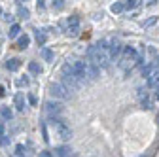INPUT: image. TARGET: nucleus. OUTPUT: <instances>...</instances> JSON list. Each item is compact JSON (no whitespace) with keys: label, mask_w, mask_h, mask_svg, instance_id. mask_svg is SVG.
<instances>
[{"label":"nucleus","mask_w":159,"mask_h":157,"mask_svg":"<svg viewBox=\"0 0 159 157\" xmlns=\"http://www.w3.org/2000/svg\"><path fill=\"white\" fill-rule=\"evenodd\" d=\"M136 6H138V0H127V2L123 4V8H127V10H133Z\"/></svg>","instance_id":"5701e85b"},{"label":"nucleus","mask_w":159,"mask_h":157,"mask_svg":"<svg viewBox=\"0 0 159 157\" xmlns=\"http://www.w3.org/2000/svg\"><path fill=\"white\" fill-rule=\"evenodd\" d=\"M29 44H30V38H29L27 34H23V36H19V38H17V47H19V49L29 47Z\"/></svg>","instance_id":"9b49d317"},{"label":"nucleus","mask_w":159,"mask_h":157,"mask_svg":"<svg viewBox=\"0 0 159 157\" xmlns=\"http://www.w3.org/2000/svg\"><path fill=\"white\" fill-rule=\"evenodd\" d=\"M19 32H21V27H19V25H11V27H10V30H8L10 38H17V36H19Z\"/></svg>","instance_id":"2eb2a0df"},{"label":"nucleus","mask_w":159,"mask_h":157,"mask_svg":"<svg viewBox=\"0 0 159 157\" xmlns=\"http://www.w3.org/2000/svg\"><path fill=\"white\" fill-rule=\"evenodd\" d=\"M0 114H2L4 119H11V115H13V112H11L8 106H2V108H0Z\"/></svg>","instance_id":"f3484780"},{"label":"nucleus","mask_w":159,"mask_h":157,"mask_svg":"<svg viewBox=\"0 0 159 157\" xmlns=\"http://www.w3.org/2000/svg\"><path fill=\"white\" fill-rule=\"evenodd\" d=\"M29 102H30V104H36V99H34V96H32V95L29 96Z\"/></svg>","instance_id":"c85d7f7f"},{"label":"nucleus","mask_w":159,"mask_h":157,"mask_svg":"<svg viewBox=\"0 0 159 157\" xmlns=\"http://www.w3.org/2000/svg\"><path fill=\"white\" fill-rule=\"evenodd\" d=\"M29 70H30L32 74H40V72H42V66H40L36 61H32V63H29Z\"/></svg>","instance_id":"dca6fc26"},{"label":"nucleus","mask_w":159,"mask_h":157,"mask_svg":"<svg viewBox=\"0 0 159 157\" xmlns=\"http://www.w3.org/2000/svg\"><path fill=\"white\" fill-rule=\"evenodd\" d=\"M84 63H85V78L87 80H95V78L98 76V68L91 61H84Z\"/></svg>","instance_id":"0eeeda50"},{"label":"nucleus","mask_w":159,"mask_h":157,"mask_svg":"<svg viewBox=\"0 0 159 157\" xmlns=\"http://www.w3.org/2000/svg\"><path fill=\"white\" fill-rule=\"evenodd\" d=\"M46 114L49 115V117H55V115H59L63 112V106H61V102H53V101H49V102H46Z\"/></svg>","instance_id":"39448f33"},{"label":"nucleus","mask_w":159,"mask_h":157,"mask_svg":"<svg viewBox=\"0 0 159 157\" xmlns=\"http://www.w3.org/2000/svg\"><path fill=\"white\" fill-rule=\"evenodd\" d=\"M155 23H157V17H150L148 21H144V23H142V27H144V29H150V27H153Z\"/></svg>","instance_id":"412c9836"},{"label":"nucleus","mask_w":159,"mask_h":157,"mask_svg":"<svg viewBox=\"0 0 159 157\" xmlns=\"http://www.w3.org/2000/svg\"><path fill=\"white\" fill-rule=\"evenodd\" d=\"M121 51H123V46H121L119 40H112L110 42V46H108V57L110 59H117Z\"/></svg>","instance_id":"20e7f679"},{"label":"nucleus","mask_w":159,"mask_h":157,"mask_svg":"<svg viewBox=\"0 0 159 157\" xmlns=\"http://www.w3.org/2000/svg\"><path fill=\"white\" fill-rule=\"evenodd\" d=\"M40 55H42V59H44V61H48V63H51L53 59H55L53 51H51V49H48V47H42V49H40Z\"/></svg>","instance_id":"f8f14e48"},{"label":"nucleus","mask_w":159,"mask_h":157,"mask_svg":"<svg viewBox=\"0 0 159 157\" xmlns=\"http://www.w3.org/2000/svg\"><path fill=\"white\" fill-rule=\"evenodd\" d=\"M152 72H153V66H152V65H146V66H142V76H144V78H146V76H150Z\"/></svg>","instance_id":"393cba45"},{"label":"nucleus","mask_w":159,"mask_h":157,"mask_svg":"<svg viewBox=\"0 0 159 157\" xmlns=\"http://www.w3.org/2000/svg\"><path fill=\"white\" fill-rule=\"evenodd\" d=\"M53 127L57 129V132H59V136H61V138L63 140H68L70 138V136H72V131H70V127H66L63 121H59V119H55V117H53Z\"/></svg>","instance_id":"7ed1b4c3"},{"label":"nucleus","mask_w":159,"mask_h":157,"mask_svg":"<svg viewBox=\"0 0 159 157\" xmlns=\"http://www.w3.org/2000/svg\"><path fill=\"white\" fill-rule=\"evenodd\" d=\"M0 15H2V10H0Z\"/></svg>","instance_id":"72a5a7b5"},{"label":"nucleus","mask_w":159,"mask_h":157,"mask_svg":"<svg viewBox=\"0 0 159 157\" xmlns=\"http://www.w3.org/2000/svg\"><path fill=\"white\" fill-rule=\"evenodd\" d=\"M110 10H112L114 13H121L125 8H123V4H121V2H116V4H112V8H110Z\"/></svg>","instance_id":"aec40b11"},{"label":"nucleus","mask_w":159,"mask_h":157,"mask_svg":"<svg viewBox=\"0 0 159 157\" xmlns=\"http://www.w3.org/2000/svg\"><path fill=\"white\" fill-rule=\"evenodd\" d=\"M2 132H4V125L0 123V136H2Z\"/></svg>","instance_id":"7c9ffc66"},{"label":"nucleus","mask_w":159,"mask_h":157,"mask_svg":"<svg viewBox=\"0 0 159 157\" xmlns=\"http://www.w3.org/2000/svg\"><path fill=\"white\" fill-rule=\"evenodd\" d=\"M17 85H19V87L29 85V78H21V80H17Z\"/></svg>","instance_id":"bb28decb"},{"label":"nucleus","mask_w":159,"mask_h":157,"mask_svg":"<svg viewBox=\"0 0 159 157\" xmlns=\"http://www.w3.org/2000/svg\"><path fill=\"white\" fill-rule=\"evenodd\" d=\"M19 66H21V61H19V59H10V61L6 63V68L8 70H19Z\"/></svg>","instance_id":"4468645a"},{"label":"nucleus","mask_w":159,"mask_h":157,"mask_svg":"<svg viewBox=\"0 0 159 157\" xmlns=\"http://www.w3.org/2000/svg\"><path fill=\"white\" fill-rule=\"evenodd\" d=\"M155 91H157L155 95H157V99H159V85H155Z\"/></svg>","instance_id":"2f4dec72"},{"label":"nucleus","mask_w":159,"mask_h":157,"mask_svg":"<svg viewBox=\"0 0 159 157\" xmlns=\"http://www.w3.org/2000/svg\"><path fill=\"white\" fill-rule=\"evenodd\" d=\"M25 151H27V150H25V146H23V144H17V146H15V153H17L19 157H23V155H25Z\"/></svg>","instance_id":"b1692460"},{"label":"nucleus","mask_w":159,"mask_h":157,"mask_svg":"<svg viewBox=\"0 0 159 157\" xmlns=\"http://www.w3.org/2000/svg\"><path fill=\"white\" fill-rule=\"evenodd\" d=\"M40 157H53L51 151H40Z\"/></svg>","instance_id":"cd10ccee"},{"label":"nucleus","mask_w":159,"mask_h":157,"mask_svg":"<svg viewBox=\"0 0 159 157\" xmlns=\"http://www.w3.org/2000/svg\"><path fill=\"white\" fill-rule=\"evenodd\" d=\"M138 99H140V104L144 106V108H150L152 106V102H150V96H148V91L146 89H138Z\"/></svg>","instance_id":"1a4fd4ad"},{"label":"nucleus","mask_w":159,"mask_h":157,"mask_svg":"<svg viewBox=\"0 0 159 157\" xmlns=\"http://www.w3.org/2000/svg\"><path fill=\"white\" fill-rule=\"evenodd\" d=\"M89 61L98 68H104V66H108V63H110V57H108V51L106 49H101V47H97V46H93V47H89Z\"/></svg>","instance_id":"f257e3e1"},{"label":"nucleus","mask_w":159,"mask_h":157,"mask_svg":"<svg viewBox=\"0 0 159 157\" xmlns=\"http://www.w3.org/2000/svg\"><path fill=\"white\" fill-rule=\"evenodd\" d=\"M49 93H51V96H55L57 101H68L70 99V91L63 83H51L49 85Z\"/></svg>","instance_id":"f03ea898"},{"label":"nucleus","mask_w":159,"mask_h":157,"mask_svg":"<svg viewBox=\"0 0 159 157\" xmlns=\"http://www.w3.org/2000/svg\"><path fill=\"white\" fill-rule=\"evenodd\" d=\"M17 13H19V17H23V19H27V17H29V10H27V8H23V6H19V8H17Z\"/></svg>","instance_id":"4be33fe9"},{"label":"nucleus","mask_w":159,"mask_h":157,"mask_svg":"<svg viewBox=\"0 0 159 157\" xmlns=\"http://www.w3.org/2000/svg\"><path fill=\"white\" fill-rule=\"evenodd\" d=\"M2 96H4V87L0 85V99H2Z\"/></svg>","instance_id":"c756f323"},{"label":"nucleus","mask_w":159,"mask_h":157,"mask_svg":"<svg viewBox=\"0 0 159 157\" xmlns=\"http://www.w3.org/2000/svg\"><path fill=\"white\" fill-rule=\"evenodd\" d=\"M157 82H159V68H157V70L153 68V72L148 76V85H150V87H155Z\"/></svg>","instance_id":"9d476101"},{"label":"nucleus","mask_w":159,"mask_h":157,"mask_svg":"<svg viewBox=\"0 0 159 157\" xmlns=\"http://www.w3.org/2000/svg\"><path fill=\"white\" fill-rule=\"evenodd\" d=\"M15 108L17 110H25V96H23V93L15 95Z\"/></svg>","instance_id":"ddd939ff"},{"label":"nucleus","mask_w":159,"mask_h":157,"mask_svg":"<svg viewBox=\"0 0 159 157\" xmlns=\"http://www.w3.org/2000/svg\"><path fill=\"white\" fill-rule=\"evenodd\" d=\"M46 40H48V36H46L44 32H40V30H38V32H36V42H38V46H44Z\"/></svg>","instance_id":"a211bd4d"},{"label":"nucleus","mask_w":159,"mask_h":157,"mask_svg":"<svg viewBox=\"0 0 159 157\" xmlns=\"http://www.w3.org/2000/svg\"><path fill=\"white\" fill-rule=\"evenodd\" d=\"M53 8L55 10H63L65 8V0H53Z\"/></svg>","instance_id":"a878e982"},{"label":"nucleus","mask_w":159,"mask_h":157,"mask_svg":"<svg viewBox=\"0 0 159 157\" xmlns=\"http://www.w3.org/2000/svg\"><path fill=\"white\" fill-rule=\"evenodd\" d=\"M63 85L68 91H78L80 87H82V83H80L76 78H72V76H63Z\"/></svg>","instance_id":"423d86ee"},{"label":"nucleus","mask_w":159,"mask_h":157,"mask_svg":"<svg viewBox=\"0 0 159 157\" xmlns=\"http://www.w3.org/2000/svg\"><path fill=\"white\" fill-rule=\"evenodd\" d=\"M57 153H59V157H70V148H66V146H61L57 150Z\"/></svg>","instance_id":"6ab92c4d"},{"label":"nucleus","mask_w":159,"mask_h":157,"mask_svg":"<svg viewBox=\"0 0 159 157\" xmlns=\"http://www.w3.org/2000/svg\"><path fill=\"white\" fill-rule=\"evenodd\" d=\"M78 30H80V19H78V17H70V19H68V34L76 36Z\"/></svg>","instance_id":"6e6552de"},{"label":"nucleus","mask_w":159,"mask_h":157,"mask_svg":"<svg viewBox=\"0 0 159 157\" xmlns=\"http://www.w3.org/2000/svg\"><path fill=\"white\" fill-rule=\"evenodd\" d=\"M148 2H150V4H155V0H148Z\"/></svg>","instance_id":"473e14b6"}]
</instances>
